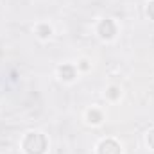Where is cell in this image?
Listing matches in <instances>:
<instances>
[{
  "label": "cell",
  "mask_w": 154,
  "mask_h": 154,
  "mask_svg": "<svg viewBox=\"0 0 154 154\" xmlns=\"http://www.w3.org/2000/svg\"><path fill=\"white\" fill-rule=\"evenodd\" d=\"M25 151L29 154H43L47 149V140L39 134V133H31L27 138H25V143H23Z\"/></svg>",
  "instance_id": "6da1fadb"
},
{
  "label": "cell",
  "mask_w": 154,
  "mask_h": 154,
  "mask_svg": "<svg viewBox=\"0 0 154 154\" xmlns=\"http://www.w3.org/2000/svg\"><path fill=\"white\" fill-rule=\"evenodd\" d=\"M99 154H120V147H118V143L113 142V140H106V142L100 143Z\"/></svg>",
  "instance_id": "7a4b0ae2"
},
{
  "label": "cell",
  "mask_w": 154,
  "mask_h": 154,
  "mask_svg": "<svg viewBox=\"0 0 154 154\" xmlns=\"http://www.w3.org/2000/svg\"><path fill=\"white\" fill-rule=\"evenodd\" d=\"M99 32H100L102 38H111V36L115 34V25H113V22H111V20L102 22L100 27H99Z\"/></svg>",
  "instance_id": "3957f363"
},
{
  "label": "cell",
  "mask_w": 154,
  "mask_h": 154,
  "mask_svg": "<svg viewBox=\"0 0 154 154\" xmlns=\"http://www.w3.org/2000/svg\"><path fill=\"white\" fill-rule=\"evenodd\" d=\"M61 75L65 77V79H74V68L72 66H61Z\"/></svg>",
  "instance_id": "277c9868"
},
{
  "label": "cell",
  "mask_w": 154,
  "mask_h": 154,
  "mask_svg": "<svg viewBox=\"0 0 154 154\" xmlns=\"http://www.w3.org/2000/svg\"><path fill=\"white\" fill-rule=\"evenodd\" d=\"M147 142H149V145L154 149V131H151V133H149V136H147Z\"/></svg>",
  "instance_id": "5b68a950"
},
{
  "label": "cell",
  "mask_w": 154,
  "mask_h": 154,
  "mask_svg": "<svg viewBox=\"0 0 154 154\" xmlns=\"http://www.w3.org/2000/svg\"><path fill=\"white\" fill-rule=\"evenodd\" d=\"M147 13H149V16L154 20V2H151V4H149V7H147Z\"/></svg>",
  "instance_id": "8992f818"
}]
</instances>
